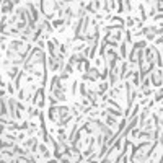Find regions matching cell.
Listing matches in <instances>:
<instances>
[{
  "label": "cell",
  "mask_w": 163,
  "mask_h": 163,
  "mask_svg": "<svg viewBox=\"0 0 163 163\" xmlns=\"http://www.w3.org/2000/svg\"><path fill=\"white\" fill-rule=\"evenodd\" d=\"M0 113H2V116H7V104L3 100H2V104H0Z\"/></svg>",
  "instance_id": "obj_3"
},
{
  "label": "cell",
  "mask_w": 163,
  "mask_h": 163,
  "mask_svg": "<svg viewBox=\"0 0 163 163\" xmlns=\"http://www.w3.org/2000/svg\"><path fill=\"white\" fill-rule=\"evenodd\" d=\"M39 152H41L42 158H49V155H51V153H49V150L46 148L44 145H41V147H39Z\"/></svg>",
  "instance_id": "obj_2"
},
{
  "label": "cell",
  "mask_w": 163,
  "mask_h": 163,
  "mask_svg": "<svg viewBox=\"0 0 163 163\" xmlns=\"http://www.w3.org/2000/svg\"><path fill=\"white\" fill-rule=\"evenodd\" d=\"M152 78H153L155 87H160V85H162V73H160V72H155V73L152 75Z\"/></svg>",
  "instance_id": "obj_1"
}]
</instances>
